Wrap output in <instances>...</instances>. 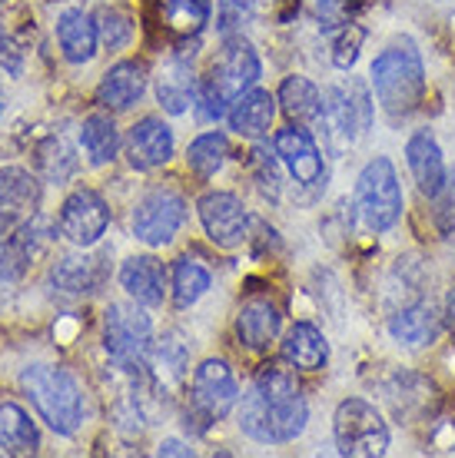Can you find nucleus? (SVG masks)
<instances>
[{"label":"nucleus","instance_id":"obj_1","mask_svg":"<svg viewBox=\"0 0 455 458\" xmlns=\"http://www.w3.org/2000/svg\"><path fill=\"white\" fill-rule=\"evenodd\" d=\"M309 405L283 369H262L239 405V428L260 445H286L303 436Z\"/></svg>","mask_w":455,"mask_h":458},{"label":"nucleus","instance_id":"obj_2","mask_svg":"<svg viewBox=\"0 0 455 458\" xmlns=\"http://www.w3.org/2000/svg\"><path fill=\"white\" fill-rule=\"evenodd\" d=\"M262 77L260 54L253 50L250 40L243 37H227V44L219 47L217 60L210 64L206 83L200 90V116L203 120H219L227 114V104L239 100L253 83Z\"/></svg>","mask_w":455,"mask_h":458},{"label":"nucleus","instance_id":"obj_3","mask_svg":"<svg viewBox=\"0 0 455 458\" xmlns=\"http://www.w3.org/2000/svg\"><path fill=\"white\" fill-rule=\"evenodd\" d=\"M373 90L376 100L382 104L389 116H406L416 110L425 90V67L412 40L386 47L376 60H373Z\"/></svg>","mask_w":455,"mask_h":458},{"label":"nucleus","instance_id":"obj_4","mask_svg":"<svg viewBox=\"0 0 455 458\" xmlns=\"http://www.w3.org/2000/svg\"><path fill=\"white\" fill-rule=\"evenodd\" d=\"M21 386L37 405V412L57 436H73L83 422V392L67 369L27 366L21 372Z\"/></svg>","mask_w":455,"mask_h":458},{"label":"nucleus","instance_id":"obj_5","mask_svg":"<svg viewBox=\"0 0 455 458\" xmlns=\"http://www.w3.org/2000/svg\"><path fill=\"white\" fill-rule=\"evenodd\" d=\"M332 436L339 455L379 458L389 452V425L365 399H342L332 415Z\"/></svg>","mask_w":455,"mask_h":458},{"label":"nucleus","instance_id":"obj_6","mask_svg":"<svg viewBox=\"0 0 455 458\" xmlns=\"http://www.w3.org/2000/svg\"><path fill=\"white\" fill-rule=\"evenodd\" d=\"M356 207L373 233H386L402 216V190H399L396 166L386 157L369 160L356 180Z\"/></svg>","mask_w":455,"mask_h":458},{"label":"nucleus","instance_id":"obj_7","mask_svg":"<svg viewBox=\"0 0 455 458\" xmlns=\"http://www.w3.org/2000/svg\"><path fill=\"white\" fill-rule=\"evenodd\" d=\"M150 339H153V322L140 306L114 302L103 312V345L120 369L133 372L143 366V359L150 355Z\"/></svg>","mask_w":455,"mask_h":458},{"label":"nucleus","instance_id":"obj_8","mask_svg":"<svg viewBox=\"0 0 455 458\" xmlns=\"http://www.w3.org/2000/svg\"><path fill=\"white\" fill-rule=\"evenodd\" d=\"M326 133L336 147H349L363 137L373 123V97L363 81H349L342 87H330L322 97V120Z\"/></svg>","mask_w":455,"mask_h":458},{"label":"nucleus","instance_id":"obj_9","mask_svg":"<svg viewBox=\"0 0 455 458\" xmlns=\"http://www.w3.org/2000/svg\"><path fill=\"white\" fill-rule=\"evenodd\" d=\"M133 236L147 246H167L186 223V199L176 190H150L133 207Z\"/></svg>","mask_w":455,"mask_h":458},{"label":"nucleus","instance_id":"obj_10","mask_svg":"<svg viewBox=\"0 0 455 458\" xmlns=\"http://www.w3.org/2000/svg\"><path fill=\"white\" fill-rule=\"evenodd\" d=\"M107 226H110V209L100 199V193H93V190L70 193L67 203L60 207V233H64V240H70L80 250L97 246Z\"/></svg>","mask_w":455,"mask_h":458},{"label":"nucleus","instance_id":"obj_11","mask_svg":"<svg viewBox=\"0 0 455 458\" xmlns=\"http://www.w3.org/2000/svg\"><path fill=\"white\" fill-rule=\"evenodd\" d=\"M200 223H203L206 236L223 246V250H233L239 242L246 240V233H250V213L243 207V199L233 193H206L200 199Z\"/></svg>","mask_w":455,"mask_h":458},{"label":"nucleus","instance_id":"obj_12","mask_svg":"<svg viewBox=\"0 0 455 458\" xmlns=\"http://www.w3.org/2000/svg\"><path fill=\"white\" fill-rule=\"evenodd\" d=\"M239 386L223 359H206L193 376V402L206 419H223L236 405Z\"/></svg>","mask_w":455,"mask_h":458},{"label":"nucleus","instance_id":"obj_13","mask_svg":"<svg viewBox=\"0 0 455 458\" xmlns=\"http://www.w3.org/2000/svg\"><path fill=\"white\" fill-rule=\"evenodd\" d=\"M276 157L286 163V170L296 176V183L316 186L326 176L322 166V153H319L316 140L309 137V130L303 126H286L276 133Z\"/></svg>","mask_w":455,"mask_h":458},{"label":"nucleus","instance_id":"obj_14","mask_svg":"<svg viewBox=\"0 0 455 458\" xmlns=\"http://www.w3.org/2000/svg\"><path fill=\"white\" fill-rule=\"evenodd\" d=\"M126 157L137 170H157L173 157V130L159 116H143L126 140Z\"/></svg>","mask_w":455,"mask_h":458},{"label":"nucleus","instance_id":"obj_15","mask_svg":"<svg viewBox=\"0 0 455 458\" xmlns=\"http://www.w3.org/2000/svg\"><path fill=\"white\" fill-rule=\"evenodd\" d=\"M406 160H409V170L416 176V183H419L422 196H435L442 193L445 183H449V173H445V160H442V149L439 143L433 140V133H412L409 143H406Z\"/></svg>","mask_w":455,"mask_h":458},{"label":"nucleus","instance_id":"obj_16","mask_svg":"<svg viewBox=\"0 0 455 458\" xmlns=\"http://www.w3.org/2000/svg\"><path fill=\"white\" fill-rule=\"evenodd\" d=\"M107 256H90V252H70V256H60L54 269H50V279L54 286L70 293V296H87V293H97L107 279Z\"/></svg>","mask_w":455,"mask_h":458},{"label":"nucleus","instance_id":"obj_17","mask_svg":"<svg viewBox=\"0 0 455 458\" xmlns=\"http://www.w3.org/2000/svg\"><path fill=\"white\" fill-rule=\"evenodd\" d=\"M157 100L167 114H186L196 100V73L190 60L167 57L157 70Z\"/></svg>","mask_w":455,"mask_h":458},{"label":"nucleus","instance_id":"obj_18","mask_svg":"<svg viewBox=\"0 0 455 458\" xmlns=\"http://www.w3.org/2000/svg\"><path fill=\"white\" fill-rule=\"evenodd\" d=\"M279 326H283V316L276 310L270 299H250L243 302V310L236 316V335L239 343L253 349V352H262L270 349L276 335H279Z\"/></svg>","mask_w":455,"mask_h":458},{"label":"nucleus","instance_id":"obj_19","mask_svg":"<svg viewBox=\"0 0 455 458\" xmlns=\"http://www.w3.org/2000/svg\"><path fill=\"white\" fill-rule=\"evenodd\" d=\"M120 286L137 299L140 306H159L167 293V269L153 256H130L120 266Z\"/></svg>","mask_w":455,"mask_h":458},{"label":"nucleus","instance_id":"obj_20","mask_svg":"<svg viewBox=\"0 0 455 458\" xmlns=\"http://www.w3.org/2000/svg\"><path fill=\"white\" fill-rule=\"evenodd\" d=\"M40 207V183L21 166L0 170V216L30 219Z\"/></svg>","mask_w":455,"mask_h":458},{"label":"nucleus","instance_id":"obj_21","mask_svg":"<svg viewBox=\"0 0 455 458\" xmlns=\"http://www.w3.org/2000/svg\"><path fill=\"white\" fill-rule=\"evenodd\" d=\"M147 90V70L133 64V60H124L103 73L100 90H97V100H100L107 110H126L133 106Z\"/></svg>","mask_w":455,"mask_h":458},{"label":"nucleus","instance_id":"obj_22","mask_svg":"<svg viewBox=\"0 0 455 458\" xmlns=\"http://www.w3.org/2000/svg\"><path fill=\"white\" fill-rule=\"evenodd\" d=\"M229 126L236 130L239 137L260 140L270 126H273L276 116V97L266 90H246L239 100H233L227 110Z\"/></svg>","mask_w":455,"mask_h":458},{"label":"nucleus","instance_id":"obj_23","mask_svg":"<svg viewBox=\"0 0 455 458\" xmlns=\"http://www.w3.org/2000/svg\"><path fill=\"white\" fill-rule=\"evenodd\" d=\"M57 44L70 64H87V60H93V54H97L100 30H97V23H93L90 13L67 11L57 21Z\"/></svg>","mask_w":455,"mask_h":458},{"label":"nucleus","instance_id":"obj_24","mask_svg":"<svg viewBox=\"0 0 455 458\" xmlns=\"http://www.w3.org/2000/svg\"><path fill=\"white\" fill-rule=\"evenodd\" d=\"M283 359L289 366L303 369V372H316V369H322L326 359H330L326 335L319 333L313 322H296L283 343Z\"/></svg>","mask_w":455,"mask_h":458},{"label":"nucleus","instance_id":"obj_25","mask_svg":"<svg viewBox=\"0 0 455 458\" xmlns=\"http://www.w3.org/2000/svg\"><path fill=\"white\" fill-rule=\"evenodd\" d=\"M389 333L399 345H409V349H419V345H429L439 335V316L429 302H416L409 310L396 312L389 319Z\"/></svg>","mask_w":455,"mask_h":458},{"label":"nucleus","instance_id":"obj_26","mask_svg":"<svg viewBox=\"0 0 455 458\" xmlns=\"http://www.w3.org/2000/svg\"><path fill=\"white\" fill-rule=\"evenodd\" d=\"M40 445L37 425L17 402H0V448L7 455H34Z\"/></svg>","mask_w":455,"mask_h":458},{"label":"nucleus","instance_id":"obj_27","mask_svg":"<svg viewBox=\"0 0 455 458\" xmlns=\"http://www.w3.org/2000/svg\"><path fill=\"white\" fill-rule=\"evenodd\" d=\"M279 104L296 123H319L322 120V93L306 77H286L279 83Z\"/></svg>","mask_w":455,"mask_h":458},{"label":"nucleus","instance_id":"obj_28","mask_svg":"<svg viewBox=\"0 0 455 458\" xmlns=\"http://www.w3.org/2000/svg\"><path fill=\"white\" fill-rule=\"evenodd\" d=\"M80 143H83V153L93 166H103L116 157L120 149V133H116V123L107 114H90L80 126Z\"/></svg>","mask_w":455,"mask_h":458},{"label":"nucleus","instance_id":"obj_29","mask_svg":"<svg viewBox=\"0 0 455 458\" xmlns=\"http://www.w3.org/2000/svg\"><path fill=\"white\" fill-rule=\"evenodd\" d=\"M186 362H190V349L176 335H167L157 349H150V369L159 389H176L186 378Z\"/></svg>","mask_w":455,"mask_h":458},{"label":"nucleus","instance_id":"obj_30","mask_svg":"<svg viewBox=\"0 0 455 458\" xmlns=\"http://www.w3.org/2000/svg\"><path fill=\"white\" fill-rule=\"evenodd\" d=\"M206 289H210L206 266H200L196 259H180L173 266V302L180 310H190L193 302H200L206 296Z\"/></svg>","mask_w":455,"mask_h":458},{"label":"nucleus","instance_id":"obj_31","mask_svg":"<svg viewBox=\"0 0 455 458\" xmlns=\"http://www.w3.org/2000/svg\"><path fill=\"white\" fill-rule=\"evenodd\" d=\"M229 157V143L223 133H203V137H196L186 149V163H190V170L200 173V176H213L219 173V166L227 163Z\"/></svg>","mask_w":455,"mask_h":458},{"label":"nucleus","instance_id":"obj_32","mask_svg":"<svg viewBox=\"0 0 455 458\" xmlns=\"http://www.w3.org/2000/svg\"><path fill=\"white\" fill-rule=\"evenodd\" d=\"M37 166L44 170L50 183H64L70 173L77 170V157H73V149L60 137H50L47 143L37 147Z\"/></svg>","mask_w":455,"mask_h":458},{"label":"nucleus","instance_id":"obj_33","mask_svg":"<svg viewBox=\"0 0 455 458\" xmlns=\"http://www.w3.org/2000/svg\"><path fill=\"white\" fill-rule=\"evenodd\" d=\"M163 13L176 34H200L210 21V0H167Z\"/></svg>","mask_w":455,"mask_h":458},{"label":"nucleus","instance_id":"obj_34","mask_svg":"<svg viewBox=\"0 0 455 458\" xmlns=\"http://www.w3.org/2000/svg\"><path fill=\"white\" fill-rule=\"evenodd\" d=\"M97 30H100V40L107 50H124L133 40V23H130V17L124 11H114V7L97 13Z\"/></svg>","mask_w":455,"mask_h":458},{"label":"nucleus","instance_id":"obj_35","mask_svg":"<svg viewBox=\"0 0 455 458\" xmlns=\"http://www.w3.org/2000/svg\"><path fill=\"white\" fill-rule=\"evenodd\" d=\"M27 263L30 259L23 256L17 236L7 233V229H0V283H17L23 269H27Z\"/></svg>","mask_w":455,"mask_h":458},{"label":"nucleus","instance_id":"obj_36","mask_svg":"<svg viewBox=\"0 0 455 458\" xmlns=\"http://www.w3.org/2000/svg\"><path fill=\"white\" fill-rule=\"evenodd\" d=\"M365 44V30L359 23H349V27H342V34L336 37V44H332V64L339 70H353V64L359 60V50Z\"/></svg>","mask_w":455,"mask_h":458},{"label":"nucleus","instance_id":"obj_37","mask_svg":"<svg viewBox=\"0 0 455 458\" xmlns=\"http://www.w3.org/2000/svg\"><path fill=\"white\" fill-rule=\"evenodd\" d=\"M0 70L17 77L23 70V50L17 44V37L11 34V27L0 21Z\"/></svg>","mask_w":455,"mask_h":458},{"label":"nucleus","instance_id":"obj_38","mask_svg":"<svg viewBox=\"0 0 455 458\" xmlns=\"http://www.w3.org/2000/svg\"><path fill=\"white\" fill-rule=\"evenodd\" d=\"M253 4L256 0H219V30L229 34L253 17Z\"/></svg>","mask_w":455,"mask_h":458},{"label":"nucleus","instance_id":"obj_39","mask_svg":"<svg viewBox=\"0 0 455 458\" xmlns=\"http://www.w3.org/2000/svg\"><path fill=\"white\" fill-rule=\"evenodd\" d=\"M253 157H256V166H260V186L276 196V190H279V173H276L273 157H270V153H262V149H256Z\"/></svg>","mask_w":455,"mask_h":458},{"label":"nucleus","instance_id":"obj_40","mask_svg":"<svg viewBox=\"0 0 455 458\" xmlns=\"http://www.w3.org/2000/svg\"><path fill=\"white\" fill-rule=\"evenodd\" d=\"M157 452H159V455H193V448L183 445V442H176V438H163Z\"/></svg>","mask_w":455,"mask_h":458},{"label":"nucleus","instance_id":"obj_41","mask_svg":"<svg viewBox=\"0 0 455 458\" xmlns=\"http://www.w3.org/2000/svg\"><path fill=\"white\" fill-rule=\"evenodd\" d=\"M342 7H346V0H319V11L326 13V17H336Z\"/></svg>","mask_w":455,"mask_h":458},{"label":"nucleus","instance_id":"obj_42","mask_svg":"<svg viewBox=\"0 0 455 458\" xmlns=\"http://www.w3.org/2000/svg\"><path fill=\"white\" fill-rule=\"evenodd\" d=\"M445 319H449V329L455 333V289L449 293V299H445Z\"/></svg>","mask_w":455,"mask_h":458},{"label":"nucleus","instance_id":"obj_43","mask_svg":"<svg viewBox=\"0 0 455 458\" xmlns=\"http://www.w3.org/2000/svg\"><path fill=\"white\" fill-rule=\"evenodd\" d=\"M4 106H7V93H4V87H0V116H4Z\"/></svg>","mask_w":455,"mask_h":458},{"label":"nucleus","instance_id":"obj_44","mask_svg":"<svg viewBox=\"0 0 455 458\" xmlns=\"http://www.w3.org/2000/svg\"><path fill=\"white\" fill-rule=\"evenodd\" d=\"M452 207H455V173H452Z\"/></svg>","mask_w":455,"mask_h":458}]
</instances>
